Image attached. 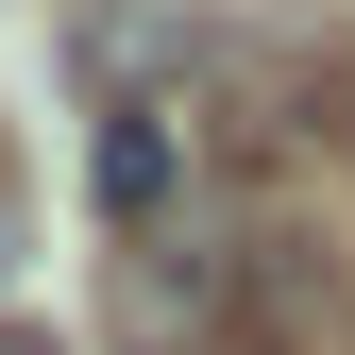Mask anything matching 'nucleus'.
<instances>
[{"mask_svg":"<svg viewBox=\"0 0 355 355\" xmlns=\"http://www.w3.org/2000/svg\"><path fill=\"white\" fill-rule=\"evenodd\" d=\"M0 355H51V338H0Z\"/></svg>","mask_w":355,"mask_h":355,"instance_id":"2","label":"nucleus"},{"mask_svg":"<svg viewBox=\"0 0 355 355\" xmlns=\"http://www.w3.org/2000/svg\"><path fill=\"white\" fill-rule=\"evenodd\" d=\"M254 322H271V254H237V237L119 254V355H254Z\"/></svg>","mask_w":355,"mask_h":355,"instance_id":"1","label":"nucleus"}]
</instances>
